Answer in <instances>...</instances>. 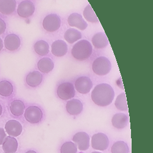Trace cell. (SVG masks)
<instances>
[{"label":"cell","mask_w":153,"mask_h":153,"mask_svg":"<svg viewBox=\"0 0 153 153\" xmlns=\"http://www.w3.org/2000/svg\"><path fill=\"white\" fill-rule=\"evenodd\" d=\"M18 15L24 19L32 16L35 12V6L30 0L22 1L17 7Z\"/></svg>","instance_id":"cell-9"},{"label":"cell","mask_w":153,"mask_h":153,"mask_svg":"<svg viewBox=\"0 0 153 153\" xmlns=\"http://www.w3.org/2000/svg\"><path fill=\"white\" fill-rule=\"evenodd\" d=\"M5 130L9 136L16 137L20 135L23 131V127L20 122L11 120L8 121L5 125Z\"/></svg>","instance_id":"cell-13"},{"label":"cell","mask_w":153,"mask_h":153,"mask_svg":"<svg viewBox=\"0 0 153 153\" xmlns=\"http://www.w3.org/2000/svg\"><path fill=\"white\" fill-rule=\"evenodd\" d=\"M14 153H17V152H14Z\"/></svg>","instance_id":"cell-36"},{"label":"cell","mask_w":153,"mask_h":153,"mask_svg":"<svg viewBox=\"0 0 153 153\" xmlns=\"http://www.w3.org/2000/svg\"><path fill=\"white\" fill-rule=\"evenodd\" d=\"M111 153H129V148L124 141H118L111 148Z\"/></svg>","instance_id":"cell-27"},{"label":"cell","mask_w":153,"mask_h":153,"mask_svg":"<svg viewBox=\"0 0 153 153\" xmlns=\"http://www.w3.org/2000/svg\"><path fill=\"white\" fill-rule=\"evenodd\" d=\"M35 52L40 56H45L50 52V47L48 44L43 40L37 41L34 45Z\"/></svg>","instance_id":"cell-24"},{"label":"cell","mask_w":153,"mask_h":153,"mask_svg":"<svg viewBox=\"0 0 153 153\" xmlns=\"http://www.w3.org/2000/svg\"><path fill=\"white\" fill-rule=\"evenodd\" d=\"M68 47L65 41L62 40H56L54 41L51 46L52 53L56 57L65 56L68 53Z\"/></svg>","instance_id":"cell-14"},{"label":"cell","mask_w":153,"mask_h":153,"mask_svg":"<svg viewBox=\"0 0 153 153\" xmlns=\"http://www.w3.org/2000/svg\"><path fill=\"white\" fill-rule=\"evenodd\" d=\"M9 110L12 115L19 117L23 114L25 110V105L22 100L16 99L10 102L9 105Z\"/></svg>","instance_id":"cell-20"},{"label":"cell","mask_w":153,"mask_h":153,"mask_svg":"<svg viewBox=\"0 0 153 153\" xmlns=\"http://www.w3.org/2000/svg\"><path fill=\"white\" fill-rule=\"evenodd\" d=\"M72 142L77 145L78 149L80 151H85L90 148V138L86 132H79L74 135Z\"/></svg>","instance_id":"cell-10"},{"label":"cell","mask_w":153,"mask_h":153,"mask_svg":"<svg viewBox=\"0 0 153 153\" xmlns=\"http://www.w3.org/2000/svg\"><path fill=\"white\" fill-rule=\"evenodd\" d=\"M77 147L72 142H67L63 143L60 148V153H76Z\"/></svg>","instance_id":"cell-29"},{"label":"cell","mask_w":153,"mask_h":153,"mask_svg":"<svg viewBox=\"0 0 153 153\" xmlns=\"http://www.w3.org/2000/svg\"><path fill=\"white\" fill-rule=\"evenodd\" d=\"M93 45L97 49L105 48L109 44L107 36L103 32H99L94 34L92 38Z\"/></svg>","instance_id":"cell-19"},{"label":"cell","mask_w":153,"mask_h":153,"mask_svg":"<svg viewBox=\"0 0 153 153\" xmlns=\"http://www.w3.org/2000/svg\"><path fill=\"white\" fill-rule=\"evenodd\" d=\"M129 122V118L124 113H118L114 114L111 124L113 126L117 129H123L127 126Z\"/></svg>","instance_id":"cell-16"},{"label":"cell","mask_w":153,"mask_h":153,"mask_svg":"<svg viewBox=\"0 0 153 153\" xmlns=\"http://www.w3.org/2000/svg\"><path fill=\"white\" fill-rule=\"evenodd\" d=\"M93 83L92 80L86 76H82L75 82V90L80 94H88L92 90Z\"/></svg>","instance_id":"cell-8"},{"label":"cell","mask_w":153,"mask_h":153,"mask_svg":"<svg viewBox=\"0 0 153 153\" xmlns=\"http://www.w3.org/2000/svg\"><path fill=\"white\" fill-rule=\"evenodd\" d=\"M4 45L7 50L9 51H15L20 48L21 41L20 37L17 34H9L5 37Z\"/></svg>","instance_id":"cell-15"},{"label":"cell","mask_w":153,"mask_h":153,"mask_svg":"<svg viewBox=\"0 0 153 153\" xmlns=\"http://www.w3.org/2000/svg\"><path fill=\"white\" fill-rule=\"evenodd\" d=\"M64 37L68 43L73 44L82 39V34L79 30L72 28L68 29L65 32Z\"/></svg>","instance_id":"cell-23"},{"label":"cell","mask_w":153,"mask_h":153,"mask_svg":"<svg viewBox=\"0 0 153 153\" xmlns=\"http://www.w3.org/2000/svg\"><path fill=\"white\" fill-rule=\"evenodd\" d=\"M68 23L70 27L77 28L82 31L85 30L88 27L86 22L84 20L82 16L78 13L71 14L68 19Z\"/></svg>","instance_id":"cell-11"},{"label":"cell","mask_w":153,"mask_h":153,"mask_svg":"<svg viewBox=\"0 0 153 153\" xmlns=\"http://www.w3.org/2000/svg\"><path fill=\"white\" fill-rule=\"evenodd\" d=\"M91 44L87 40L83 39L76 42L71 50V55L77 61H85L90 58L93 53Z\"/></svg>","instance_id":"cell-2"},{"label":"cell","mask_w":153,"mask_h":153,"mask_svg":"<svg viewBox=\"0 0 153 153\" xmlns=\"http://www.w3.org/2000/svg\"><path fill=\"white\" fill-rule=\"evenodd\" d=\"M6 24L5 22L3 19H0V35L4 34V32L6 31Z\"/></svg>","instance_id":"cell-30"},{"label":"cell","mask_w":153,"mask_h":153,"mask_svg":"<svg viewBox=\"0 0 153 153\" xmlns=\"http://www.w3.org/2000/svg\"><path fill=\"white\" fill-rule=\"evenodd\" d=\"M37 68L40 72L48 74L52 72L54 69V62L53 60L48 57H44L41 58L37 62Z\"/></svg>","instance_id":"cell-22"},{"label":"cell","mask_w":153,"mask_h":153,"mask_svg":"<svg viewBox=\"0 0 153 153\" xmlns=\"http://www.w3.org/2000/svg\"><path fill=\"white\" fill-rule=\"evenodd\" d=\"M25 153H37L35 151H33V150H30V151H28L27 152H26Z\"/></svg>","instance_id":"cell-34"},{"label":"cell","mask_w":153,"mask_h":153,"mask_svg":"<svg viewBox=\"0 0 153 153\" xmlns=\"http://www.w3.org/2000/svg\"><path fill=\"white\" fill-rule=\"evenodd\" d=\"M14 92V87L12 84L7 80L0 82V96L7 97L10 96Z\"/></svg>","instance_id":"cell-25"},{"label":"cell","mask_w":153,"mask_h":153,"mask_svg":"<svg viewBox=\"0 0 153 153\" xmlns=\"http://www.w3.org/2000/svg\"><path fill=\"white\" fill-rule=\"evenodd\" d=\"M16 0H0V13L3 15L12 14L16 10Z\"/></svg>","instance_id":"cell-17"},{"label":"cell","mask_w":153,"mask_h":153,"mask_svg":"<svg viewBox=\"0 0 153 153\" xmlns=\"http://www.w3.org/2000/svg\"><path fill=\"white\" fill-rule=\"evenodd\" d=\"M43 80V75L41 72L34 71L30 72L26 76L27 84L32 88L39 86Z\"/></svg>","instance_id":"cell-18"},{"label":"cell","mask_w":153,"mask_h":153,"mask_svg":"<svg viewBox=\"0 0 153 153\" xmlns=\"http://www.w3.org/2000/svg\"><path fill=\"white\" fill-rule=\"evenodd\" d=\"M6 137V134L3 128L0 127V145H3L4 140Z\"/></svg>","instance_id":"cell-31"},{"label":"cell","mask_w":153,"mask_h":153,"mask_svg":"<svg viewBox=\"0 0 153 153\" xmlns=\"http://www.w3.org/2000/svg\"><path fill=\"white\" fill-rule=\"evenodd\" d=\"M93 102L99 107H107L110 105L114 97V91L111 86L107 83H100L96 85L91 93Z\"/></svg>","instance_id":"cell-1"},{"label":"cell","mask_w":153,"mask_h":153,"mask_svg":"<svg viewBox=\"0 0 153 153\" xmlns=\"http://www.w3.org/2000/svg\"><path fill=\"white\" fill-rule=\"evenodd\" d=\"M3 150L5 153H14L17 151L18 142L15 137H6L3 143Z\"/></svg>","instance_id":"cell-21"},{"label":"cell","mask_w":153,"mask_h":153,"mask_svg":"<svg viewBox=\"0 0 153 153\" xmlns=\"http://www.w3.org/2000/svg\"><path fill=\"white\" fill-rule=\"evenodd\" d=\"M114 105L116 108L121 111H127L128 110V106H127V99L125 93H121L119 94L114 102Z\"/></svg>","instance_id":"cell-28"},{"label":"cell","mask_w":153,"mask_h":153,"mask_svg":"<svg viewBox=\"0 0 153 153\" xmlns=\"http://www.w3.org/2000/svg\"><path fill=\"white\" fill-rule=\"evenodd\" d=\"M91 146L94 149L105 151L108 149L110 144L109 139L104 133H97L93 135L91 138Z\"/></svg>","instance_id":"cell-7"},{"label":"cell","mask_w":153,"mask_h":153,"mask_svg":"<svg viewBox=\"0 0 153 153\" xmlns=\"http://www.w3.org/2000/svg\"><path fill=\"white\" fill-rule=\"evenodd\" d=\"M3 48V42L1 39V37H0V52H1Z\"/></svg>","instance_id":"cell-32"},{"label":"cell","mask_w":153,"mask_h":153,"mask_svg":"<svg viewBox=\"0 0 153 153\" xmlns=\"http://www.w3.org/2000/svg\"><path fill=\"white\" fill-rule=\"evenodd\" d=\"M91 153H102L100 152H98V151H94V152H92Z\"/></svg>","instance_id":"cell-35"},{"label":"cell","mask_w":153,"mask_h":153,"mask_svg":"<svg viewBox=\"0 0 153 153\" xmlns=\"http://www.w3.org/2000/svg\"><path fill=\"white\" fill-rule=\"evenodd\" d=\"M24 117L26 121L32 124L39 123L43 118V112L37 106H30L25 110Z\"/></svg>","instance_id":"cell-6"},{"label":"cell","mask_w":153,"mask_h":153,"mask_svg":"<svg viewBox=\"0 0 153 153\" xmlns=\"http://www.w3.org/2000/svg\"><path fill=\"white\" fill-rule=\"evenodd\" d=\"M92 69L97 75L104 76L110 72L111 64L107 58L101 56L94 59L92 65Z\"/></svg>","instance_id":"cell-3"},{"label":"cell","mask_w":153,"mask_h":153,"mask_svg":"<svg viewBox=\"0 0 153 153\" xmlns=\"http://www.w3.org/2000/svg\"><path fill=\"white\" fill-rule=\"evenodd\" d=\"M2 113H3V107H2L1 105L0 104V117H1Z\"/></svg>","instance_id":"cell-33"},{"label":"cell","mask_w":153,"mask_h":153,"mask_svg":"<svg viewBox=\"0 0 153 153\" xmlns=\"http://www.w3.org/2000/svg\"><path fill=\"white\" fill-rule=\"evenodd\" d=\"M67 112L72 116H77L83 110V105L82 102L77 99L69 100L66 105Z\"/></svg>","instance_id":"cell-12"},{"label":"cell","mask_w":153,"mask_h":153,"mask_svg":"<svg viewBox=\"0 0 153 153\" xmlns=\"http://www.w3.org/2000/svg\"><path fill=\"white\" fill-rule=\"evenodd\" d=\"M83 17L87 22L90 23H99V20L92 9L91 5L88 4L83 10Z\"/></svg>","instance_id":"cell-26"},{"label":"cell","mask_w":153,"mask_h":153,"mask_svg":"<svg viewBox=\"0 0 153 153\" xmlns=\"http://www.w3.org/2000/svg\"><path fill=\"white\" fill-rule=\"evenodd\" d=\"M58 97L62 100H68L73 99L75 96L74 85L71 82H63L57 88Z\"/></svg>","instance_id":"cell-5"},{"label":"cell","mask_w":153,"mask_h":153,"mask_svg":"<svg viewBox=\"0 0 153 153\" xmlns=\"http://www.w3.org/2000/svg\"><path fill=\"white\" fill-rule=\"evenodd\" d=\"M61 25L60 17L56 14H50L43 20V28L48 33H54L58 31Z\"/></svg>","instance_id":"cell-4"}]
</instances>
